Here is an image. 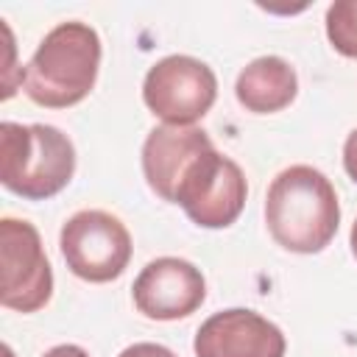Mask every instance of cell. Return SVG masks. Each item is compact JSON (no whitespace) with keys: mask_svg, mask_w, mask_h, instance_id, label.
I'll list each match as a JSON object with an SVG mask.
<instances>
[{"mask_svg":"<svg viewBox=\"0 0 357 357\" xmlns=\"http://www.w3.org/2000/svg\"><path fill=\"white\" fill-rule=\"evenodd\" d=\"M117 357H176L167 346H162V343H148V340H142V343H131V346H126Z\"/></svg>","mask_w":357,"mask_h":357,"instance_id":"13","label":"cell"},{"mask_svg":"<svg viewBox=\"0 0 357 357\" xmlns=\"http://www.w3.org/2000/svg\"><path fill=\"white\" fill-rule=\"evenodd\" d=\"M212 148V139L198 126H156L142 142V173L148 187L162 201H176V190L192 162Z\"/></svg>","mask_w":357,"mask_h":357,"instance_id":"10","label":"cell"},{"mask_svg":"<svg viewBox=\"0 0 357 357\" xmlns=\"http://www.w3.org/2000/svg\"><path fill=\"white\" fill-rule=\"evenodd\" d=\"M75 173V148L64 131L47 123H0V181L6 190L45 201L61 192Z\"/></svg>","mask_w":357,"mask_h":357,"instance_id":"3","label":"cell"},{"mask_svg":"<svg viewBox=\"0 0 357 357\" xmlns=\"http://www.w3.org/2000/svg\"><path fill=\"white\" fill-rule=\"evenodd\" d=\"M100 53V36L92 25L81 20L59 22L45 33L22 70L25 95L47 109L81 103L98 81Z\"/></svg>","mask_w":357,"mask_h":357,"instance_id":"2","label":"cell"},{"mask_svg":"<svg viewBox=\"0 0 357 357\" xmlns=\"http://www.w3.org/2000/svg\"><path fill=\"white\" fill-rule=\"evenodd\" d=\"M349 245H351V254L357 257V220L351 223V234H349Z\"/></svg>","mask_w":357,"mask_h":357,"instance_id":"16","label":"cell"},{"mask_svg":"<svg viewBox=\"0 0 357 357\" xmlns=\"http://www.w3.org/2000/svg\"><path fill=\"white\" fill-rule=\"evenodd\" d=\"M265 223L284 251H324L340 226V201L332 181L312 165L284 167L268 187Z\"/></svg>","mask_w":357,"mask_h":357,"instance_id":"1","label":"cell"},{"mask_svg":"<svg viewBox=\"0 0 357 357\" xmlns=\"http://www.w3.org/2000/svg\"><path fill=\"white\" fill-rule=\"evenodd\" d=\"M218 98V78L212 67L195 56H165L142 81V100L165 120V126H192L201 120Z\"/></svg>","mask_w":357,"mask_h":357,"instance_id":"6","label":"cell"},{"mask_svg":"<svg viewBox=\"0 0 357 357\" xmlns=\"http://www.w3.org/2000/svg\"><path fill=\"white\" fill-rule=\"evenodd\" d=\"M0 301L6 310L36 312L53 296V271L33 223L20 218L0 220Z\"/></svg>","mask_w":357,"mask_h":357,"instance_id":"7","label":"cell"},{"mask_svg":"<svg viewBox=\"0 0 357 357\" xmlns=\"http://www.w3.org/2000/svg\"><path fill=\"white\" fill-rule=\"evenodd\" d=\"M42 357H89V351L81 349V346H75V343H59V346L47 349Z\"/></svg>","mask_w":357,"mask_h":357,"instance_id":"15","label":"cell"},{"mask_svg":"<svg viewBox=\"0 0 357 357\" xmlns=\"http://www.w3.org/2000/svg\"><path fill=\"white\" fill-rule=\"evenodd\" d=\"M59 248L67 268L92 284L117 279L131 259V234L126 223L103 209H81L64 220Z\"/></svg>","mask_w":357,"mask_h":357,"instance_id":"4","label":"cell"},{"mask_svg":"<svg viewBox=\"0 0 357 357\" xmlns=\"http://www.w3.org/2000/svg\"><path fill=\"white\" fill-rule=\"evenodd\" d=\"M134 307L151 321H178L192 315L206 298L201 268L181 257L151 259L131 287Z\"/></svg>","mask_w":357,"mask_h":357,"instance_id":"8","label":"cell"},{"mask_svg":"<svg viewBox=\"0 0 357 357\" xmlns=\"http://www.w3.org/2000/svg\"><path fill=\"white\" fill-rule=\"evenodd\" d=\"M234 95L240 106L254 114L282 112L298 95V75L282 56H259L240 70Z\"/></svg>","mask_w":357,"mask_h":357,"instance_id":"11","label":"cell"},{"mask_svg":"<svg viewBox=\"0 0 357 357\" xmlns=\"http://www.w3.org/2000/svg\"><path fill=\"white\" fill-rule=\"evenodd\" d=\"M245 195V173L231 156H223L212 145L184 173L173 204H178L184 215L201 229H226L240 218Z\"/></svg>","mask_w":357,"mask_h":357,"instance_id":"5","label":"cell"},{"mask_svg":"<svg viewBox=\"0 0 357 357\" xmlns=\"http://www.w3.org/2000/svg\"><path fill=\"white\" fill-rule=\"evenodd\" d=\"M195 357H284L287 340L265 315L231 307L209 315L192 340Z\"/></svg>","mask_w":357,"mask_h":357,"instance_id":"9","label":"cell"},{"mask_svg":"<svg viewBox=\"0 0 357 357\" xmlns=\"http://www.w3.org/2000/svg\"><path fill=\"white\" fill-rule=\"evenodd\" d=\"M326 36L340 56L357 59V0H335L326 8Z\"/></svg>","mask_w":357,"mask_h":357,"instance_id":"12","label":"cell"},{"mask_svg":"<svg viewBox=\"0 0 357 357\" xmlns=\"http://www.w3.org/2000/svg\"><path fill=\"white\" fill-rule=\"evenodd\" d=\"M343 167H346L349 178L357 184V128L349 131V137L343 142Z\"/></svg>","mask_w":357,"mask_h":357,"instance_id":"14","label":"cell"}]
</instances>
